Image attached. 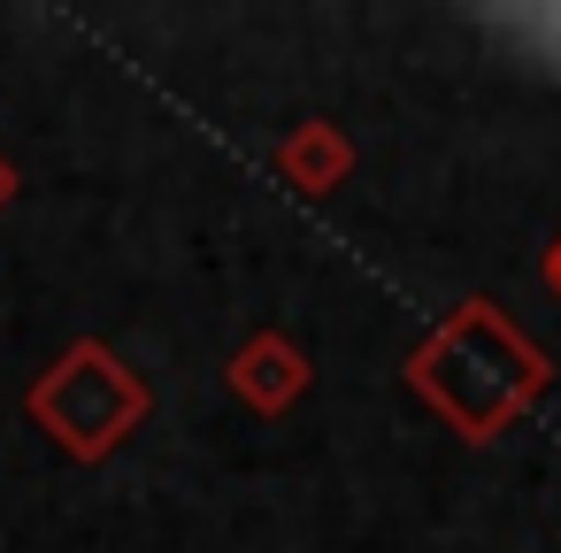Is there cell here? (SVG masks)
<instances>
[{
    "label": "cell",
    "instance_id": "cell-1",
    "mask_svg": "<svg viewBox=\"0 0 561 553\" xmlns=\"http://www.w3.org/2000/svg\"><path fill=\"white\" fill-rule=\"evenodd\" d=\"M0 200H9V170H0Z\"/></svg>",
    "mask_w": 561,
    "mask_h": 553
}]
</instances>
